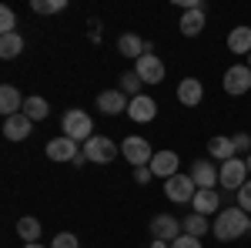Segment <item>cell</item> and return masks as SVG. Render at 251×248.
I'll return each instance as SVG.
<instances>
[{"label": "cell", "mask_w": 251, "mask_h": 248, "mask_svg": "<svg viewBox=\"0 0 251 248\" xmlns=\"http://www.w3.org/2000/svg\"><path fill=\"white\" fill-rule=\"evenodd\" d=\"M245 231H251V215L241 211L238 205L225 208L218 218H214V225H211V235L218 238V242H234V238H241Z\"/></svg>", "instance_id": "6da1fadb"}, {"label": "cell", "mask_w": 251, "mask_h": 248, "mask_svg": "<svg viewBox=\"0 0 251 248\" xmlns=\"http://www.w3.org/2000/svg\"><path fill=\"white\" fill-rule=\"evenodd\" d=\"M60 128H64V134H67L71 141H91V138H94V121H91V114H87V111H77V108H71V111L64 114Z\"/></svg>", "instance_id": "7a4b0ae2"}, {"label": "cell", "mask_w": 251, "mask_h": 248, "mask_svg": "<svg viewBox=\"0 0 251 248\" xmlns=\"http://www.w3.org/2000/svg\"><path fill=\"white\" fill-rule=\"evenodd\" d=\"M134 74L144 81V84H161L164 81V60L154 54V47L148 44L144 47V54L134 60Z\"/></svg>", "instance_id": "3957f363"}, {"label": "cell", "mask_w": 251, "mask_h": 248, "mask_svg": "<svg viewBox=\"0 0 251 248\" xmlns=\"http://www.w3.org/2000/svg\"><path fill=\"white\" fill-rule=\"evenodd\" d=\"M218 185L225 191H231V194H238L241 191V185L248 181V165H245V158H231V161H225L221 168H218Z\"/></svg>", "instance_id": "277c9868"}, {"label": "cell", "mask_w": 251, "mask_h": 248, "mask_svg": "<svg viewBox=\"0 0 251 248\" xmlns=\"http://www.w3.org/2000/svg\"><path fill=\"white\" fill-rule=\"evenodd\" d=\"M84 158L94 161V165H111L117 158V144L104 134H94L91 141H84Z\"/></svg>", "instance_id": "5b68a950"}, {"label": "cell", "mask_w": 251, "mask_h": 248, "mask_svg": "<svg viewBox=\"0 0 251 248\" xmlns=\"http://www.w3.org/2000/svg\"><path fill=\"white\" fill-rule=\"evenodd\" d=\"M164 194L171 198V201H177V205H188V201H194V194H198V185H194L191 174H174V178H168L164 181Z\"/></svg>", "instance_id": "8992f818"}, {"label": "cell", "mask_w": 251, "mask_h": 248, "mask_svg": "<svg viewBox=\"0 0 251 248\" xmlns=\"http://www.w3.org/2000/svg\"><path fill=\"white\" fill-rule=\"evenodd\" d=\"M121 154L127 158V165H134V168H148L151 165V144L144 141V138H137V134H131V138H124V144H121Z\"/></svg>", "instance_id": "52a82bcc"}, {"label": "cell", "mask_w": 251, "mask_h": 248, "mask_svg": "<svg viewBox=\"0 0 251 248\" xmlns=\"http://www.w3.org/2000/svg\"><path fill=\"white\" fill-rule=\"evenodd\" d=\"M221 87L228 91V94H248L251 91V67L248 64H234L225 71V81H221Z\"/></svg>", "instance_id": "ba28073f"}, {"label": "cell", "mask_w": 251, "mask_h": 248, "mask_svg": "<svg viewBox=\"0 0 251 248\" xmlns=\"http://www.w3.org/2000/svg\"><path fill=\"white\" fill-rule=\"evenodd\" d=\"M151 235H154V242H177L184 235V228L174 215H154L151 218Z\"/></svg>", "instance_id": "9c48e42d"}, {"label": "cell", "mask_w": 251, "mask_h": 248, "mask_svg": "<svg viewBox=\"0 0 251 248\" xmlns=\"http://www.w3.org/2000/svg\"><path fill=\"white\" fill-rule=\"evenodd\" d=\"M80 148H77V141H71L67 134H60V138H54V141H47V158L50 161H77L80 158Z\"/></svg>", "instance_id": "30bf717a"}, {"label": "cell", "mask_w": 251, "mask_h": 248, "mask_svg": "<svg viewBox=\"0 0 251 248\" xmlns=\"http://www.w3.org/2000/svg\"><path fill=\"white\" fill-rule=\"evenodd\" d=\"M148 168H151V174H154V178H164V181H168V178H174V174H177L181 158H177L174 151H154V158H151V165H148Z\"/></svg>", "instance_id": "8fae6325"}, {"label": "cell", "mask_w": 251, "mask_h": 248, "mask_svg": "<svg viewBox=\"0 0 251 248\" xmlns=\"http://www.w3.org/2000/svg\"><path fill=\"white\" fill-rule=\"evenodd\" d=\"M30 131H34V121L24 114V111L14 114V117H3V138L7 141H27Z\"/></svg>", "instance_id": "7c38bea8"}, {"label": "cell", "mask_w": 251, "mask_h": 248, "mask_svg": "<svg viewBox=\"0 0 251 248\" xmlns=\"http://www.w3.org/2000/svg\"><path fill=\"white\" fill-rule=\"evenodd\" d=\"M154 114H157L154 97H148V94L131 97V104H127V117H131V121H137V124H148V121H154Z\"/></svg>", "instance_id": "4fadbf2b"}, {"label": "cell", "mask_w": 251, "mask_h": 248, "mask_svg": "<svg viewBox=\"0 0 251 248\" xmlns=\"http://www.w3.org/2000/svg\"><path fill=\"white\" fill-rule=\"evenodd\" d=\"M194 178V185H198V188H214V185H218V178H221V174H218V168H214L211 161H208V158H201V161H194L191 165V171H188Z\"/></svg>", "instance_id": "5bb4252c"}, {"label": "cell", "mask_w": 251, "mask_h": 248, "mask_svg": "<svg viewBox=\"0 0 251 248\" xmlns=\"http://www.w3.org/2000/svg\"><path fill=\"white\" fill-rule=\"evenodd\" d=\"M201 97H204V87H201L198 77H184V81L177 84V101H181L184 108H198Z\"/></svg>", "instance_id": "9a60e30c"}, {"label": "cell", "mask_w": 251, "mask_h": 248, "mask_svg": "<svg viewBox=\"0 0 251 248\" xmlns=\"http://www.w3.org/2000/svg\"><path fill=\"white\" fill-rule=\"evenodd\" d=\"M127 94H121V91H100L97 94V108H100V114H121V111H127Z\"/></svg>", "instance_id": "2e32d148"}, {"label": "cell", "mask_w": 251, "mask_h": 248, "mask_svg": "<svg viewBox=\"0 0 251 248\" xmlns=\"http://www.w3.org/2000/svg\"><path fill=\"white\" fill-rule=\"evenodd\" d=\"M191 208L198 211V215H214V211L221 208V194L214 188H198V194H194V201H191Z\"/></svg>", "instance_id": "e0dca14e"}, {"label": "cell", "mask_w": 251, "mask_h": 248, "mask_svg": "<svg viewBox=\"0 0 251 248\" xmlns=\"http://www.w3.org/2000/svg\"><path fill=\"white\" fill-rule=\"evenodd\" d=\"M24 101H27V97H20V91L14 84H3V87H0V111H3V117L20 114V111H24Z\"/></svg>", "instance_id": "ac0fdd59"}, {"label": "cell", "mask_w": 251, "mask_h": 248, "mask_svg": "<svg viewBox=\"0 0 251 248\" xmlns=\"http://www.w3.org/2000/svg\"><path fill=\"white\" fill-rule=\"evenodd\" d=\"M201 30H204V7L184 10V14H181V34H184V37H198Z\"/></svg>", "instance_id": "d6986e66"}, {"label": "cell", "mask_w": 251, "mask_h": 248, "mask_svg": "<svg viewBox=\"0 0 251 248\" xmlns=\"http://www.w3.org/2000/svg\"><path fill=\"white\" fill-rule=\"evenodd\" d=\"M208 154H211L214 161H221V165L231 161V158H238V154H234V141H231V138H225V134H218V138L208 141Z\"/></svg>", "instance_id": "ffe728a7"}, {"label": "cell", "mask_w": 251, "mask_h": 248, "mask_svg": "<svg viewBox=\"0 0 251 248\" xmlns=\"http://www.w3.org/2000/svg\"><path fill=\"white\" fill-rule=\"evenodd\" d=\"M228 51L231 54H251V27H234L228 34Z\"/></svg>", "instance_id": "44dd1931"}, {"label": "cell", "mask_w": 251, "mask_h": 248, "mask_svg": "<svg viewBox=\"0 0 251 248\" xmlns=\"http://www.w3.org/2000/svg\"><path fill=\"white\" fill-rule=\"evenodd\" d=\"M144 47H148V44L137 37V34H121V37H117V51H121L124 57H131V60L141 57V54H144Z\"/></svg>", "instance_id": "7402d4cb"}, {"label": "cell", "mask_w": 251, "mask_h": 248, "mask_svg": "<svg viewBox=\"0 0 251 248\" xmlns=\"http://www.w3.org/2000/svg\"><path fill=\"white\" fill-rule=\"evenodd\" d=\"M24 114L30 117V121H44V117L50 114V104H47V101H44V97H27V101H24Z\"/></svg>", "instance_id": "603a6c76"}, {"label": "cell", "mask_w": 251, "mask_h": 248, "mask_svg": "<svg viewBox=\"0 0 251 248\" xmlns=\"http://www.w3.org/2000/svg\"><path fill=\"white\" fill-rule=\"evenodd\" d=\"M181 228H184V235H194V238H201V235L208 231V218H204V215H198V211H191V215H184Z\"/></svg>", "instance_id": "cb8c5ba5"}, {"label": "cell", "mask_w": 251, "mask_h": 248, "mask_svg": "<svg viewBox=\"0 0 251 248\" xmlns=\"http://www.w3.org/2000/svg\"><path fill=\"white\" fill-rule=\"evenodd\" d=\"M20 51H24V37H20V34H3V37H0V57L3 60L17 57Z\"/></svg>", "instance_id": "d4e9b609"}, {"label": "cell", "mask_w": 251, "mask_h": 248, "mask_svg": "<svg viewBox=\"0 0 251 248\" xmlns=\"http://www.w3.org/2000/svg\"><path fill=\"white\" fill-rule=\"evenodd\" d=\"M17 235H20V242H27V245L37 242V238H40V221H37V218H30V215L20 218V221H17Z\"/></svg>", "instance_id": "484cf974"}, {"label": "cell", "mask_w": 251, "mask_h": 248, "mask_svg": "<svg viewBox=\"0 0 251 248\" xmlns=\"http://www.w3.org/2000/svg\"><path fill=\"white\" fill-rule=\"evenodd\" d=\"M141 87H144V81L134 74V71H127V74H121V81H117V91L127 97H137L141 94Z\"/></svg>", "instance_id": "4316f807"}, {"label": "cell", "mask_w": 251, "mask_h": 248, "mask_svg": "<svg viewBox=\"0 0 251 248\" xmlns=\"http://www.w3.org/2000/svg\"><path fill=\"white\" fill-rule=\"evenodd\" d=\"M30 7H34V14H47L50 17V14H60L67 7V0H34Z\"/></svg>", "instance_id": "83f0119b"}, {"label": "cell", "mask_w": 251, "mask_h": 248, "mask_svg": "<svg viewBox=\"0 0 251 248\" xmlns=\"http://www.w3.org/2000/svg\"><path fill=\"white\" fill-rule=\"evenodd\" d=\"M14 27H17L14 10H10V7H0V37H3V34H17Z\"/></svg>", "instance_id": "f1b7e54d"}, {"label": "cell", "mask_w": 251, "mask_h": 248, "mask_svg": "<svg viewBox=\"0 0 251 248\" xmlns=\"http://www.w3.org/2000/svg\"><path fill=\"white\" fill-rule=\"evenodd\" d=\"M231 141H234V154H245V158H248L251 154V134H231Z\"/></svg>", "instance_id": "f546056e"}, {"label": "cell", "mask_w": 251, "mask_h": 248, "mask_svg": "<svg viewBox=\"0 0 251 248\" xmlns=\"http://www.w3.org/2000/svg\"><path fill=\"white\" fill-rule=\"evenodd\" d=\"M50 248H80V242H77V235H71V231H60L57 238L50 242Z\"/></svg>", "instance_id": "4dcf8cb0"}, {"label": "cell", "mask_w": 251, "mask_h": 248, "mask_svg": "<svg viewBox=\"0 0 251 248\" xmlns=\"http://www.w3.org/2000/svg\"><path fill=\"white\" fill-rule=\"evenodd\" d=\"M238 208L251 215V181H245V185H241V191H238Z\"/></svg>", "instance_id": "1f68e13d"}, {"label": "cell", "mask_w": 251, "mask_h": 248, "mask_svg": "<svg viewBox=\"0 0 251 248\" xmlns=\"http://www.w3.org/2000/svg\"><path fill=\"white\" fill-rule=\"evenodd\" d=\"M171 248H204V245H201V238H194V235H181L177 242H171Z\"/></svg>", "instance_id": "d6a6232c"}, {"label": "cell", "mask_w": 251, "mask_h": 248, "mask_svg": "<svg viewBox=\"0 0 251 248\" xmlns=\"http://www.w3.org/2000/svg\"><path fill=\"white\" fill-rule=\"evenodd\" d=\"M151 178H154V174H151V168H134V181H137V185H148Z\"/></svg>", "instance_id": "836d02e7"}, {"label": "cell", "mask_w": 251, "mask_h": 248, "mask_svg": "<svg viewBox=\"0 0 251 248\" xmlns=\"http://www.w3.org/2000/svg\"><path fill=\"white\" fill-rule=\"evenodd\" d=\"M151 248H171V242H154Z\"/></svg>", "instance_id": "e575fe53"}, {"label": "cell", "mask_w": 251, "mask_h": 248, "mask_svg": "<svg viewBox=\"0 0 251 248\" xmlns=\"http://www.w3.org/2000/svg\"><path fill=\"white\" fill-rule=\"evenodd\" d=\"M24 248H44V245H40V242H30V245H24Z\"/></svg>", "instance_id": "d590c367"}, {"label": "cell", "mask_w": 251, "mask_h": 248, "mask_svg": "<svg viewBox=\"0 0 251 248\" xmlns=\"http://www.w3.org/2000/svg\"><path fill=\"white\" fill-rule=\"evenodd\" d=\"M245 165H248V174H251V154H248V158H245Z\"/></svg>", "instance_id": "8d00e7d4"}, {"label": "cell", "mask_w": 251, "mask_h": 248, "mask_svg": "<svg viewBox=\"0 0 251 248\" xmlns=\"http://www.w3.org/2000/svg\"><path fill=\"white\" fill-rule=\"evenodd\" d=\"M248 67H251V54H248Z\"/></svg>", "instance_id": "74e56055"}]
</instances>
